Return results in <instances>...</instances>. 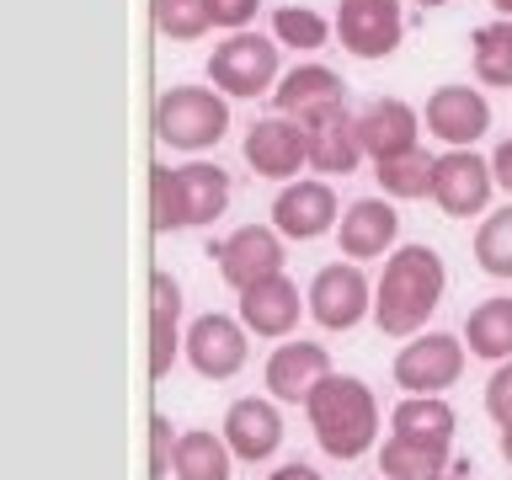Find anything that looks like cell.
<instances>
[{
    "label": "cell",
    "mask_w": 512,
    "mask_h": 480,
    "mask_svg": "<svg viewBox=\"0 0 512 480\" xmlns=\"http://www.w3.org/2000/svg\"><path fill=\"white\" fill-rule=\"evenodd\" d=\"M278 38H262V32L240 27V32H224L214 43V54H208V86L224 91L230 102H251V96H262L278 86Z\"/></svg>",
    "instance_id": "277c9868"
},
{
    "label": "cell",
    "mask_w": 512,
    "mask_h": 480,
    "mask_svg": "<svg viewBox=\"0 0 512 480\" xmlns=\"http://www.w3.org/2000/svg\"><path fill=\"white\" fill-rule=\"evenodd\" d=\"M176 192H182V219L187 230H203V224H214L224 208H230V171H219L214 160H187V166H176Z\"/></svg>",
    "instance_id": "7402d4cb"
},
{
    "label": "cell",
    "mask_w": 512,
    "mask_h": 480,
    "mask_svg": "<svg viewBox=\"0 0 512 480\" xmlns=\"http://www.w3.org/2000/svg\"><path fill=\"white\" fill-rule=\"evenodd\" d=\"M299 315H310V304L299 299V283L288 272L240 288V326L262 342H288L299 331Z\"/></svg>",
    "instance_id": "9a60e30c"
},
{
    "label": "cell",
    "mask_w": 512,
    "mask_h": 480,
    "mask_svg": "<svg viewBox=\"0 0 512 480\" xmlns=\"http://www.w3.org/2000/svg\"><path fill=\"white\" fill-rule=\"evenodd\" d=\"M422 128L443 150H475V139H486L491 128V102L480 86H438L422 107Z\"/></svg>",
    "instance_id": "9c48e42d"
},
{
    "label": "cell",
    "mask_w": 512,
    "mask_h": 480,
    "mask_svg": "<svg viewBox=\"0 0 512 480\" xmlns=\"http://www.w3.org/2000/svg\"><path fill=\"white\" fill-rule=\"evenodd\" d=\"M400 240V214L395 203L384 198H358L342 208V224H336V246H342L347 262H374V256H390Z\"/></svg>",
    "instance_id": "d6986e66"
},
{
    "label": "cell",
    "mask_w": 512,
    "mask_h": 480,
    "mask_svg": "<svg viewBox=\"0 0 512 480\" xmlns=\"http://www.w3.org/2000/svg\"><path fill=\"white\" fill-rule=\"evenodd\" d=\"M379 480H384V475H379Z\"/></svg>",
    "instance_id": "b9f144b4"
},
{
    "label": "cell",
    "mask_w": 512,
    "mask_h": 480,
    "mask_svg": "<svg viewBox=\"0 0 512 480\" xmlns=\"http://www.w3.org/2000/svg\"><path fill=\"white\" fill-rule=\"evenodd\" d=\"M438 480H470V475H454V470H443V475H438Z\"/></svg>",
    "instance_id": "60d3db41"
},
{
    "label": "cell",
    "mask_w": 512,
    "mask_h": 480,
    "mask_svg": "<svg viewBox=\"0 0 512 480\" xmlns=\"http://www.w3.org/2000/svg\"><path fill=\"white\" fill-rule=\"evenodd\" d=\"M336 374L331 368V352L320 342H278L262 363V379H267V395L278 406H304L320 384Z\"/></svg>",
    "instance_id": "5bb4252c"
},
{
    "label": "cell",
    "mask_w": 512,
    "mask_h": 480,
    "mask_svg": "<svg viewBox=\"0 0 512 480\" xmlns=\"http://www.w3.org/2000/svg\"><path fill=\"white\" fill-rule=\"evenodd\" d=\"M358 139L374 166L395 155H411V150H422V112L411 102H400V96H374L358 112Z\"/></svg>",
    "instance_id": "ac0fdd59"
},
{
    "label": "cell",
    "mask_w": 512,
    "mask_h": 480,
    "mask_svg": "<svg viewBox=\"0 0 512 480\" xmlns=\"http://www.w3.org/2000/svg\"><path fill=\"white\" fill-rule=\"evenodd\" d=\"M491 176H496V187L512 198V139H502V144L491 150Z\"/></svg>",
    "instance_id": "d590c367"
},
{
    "label": "cell",
    "mask_w": 512,
    "mask_h": 480,
    "mask_svg": "<svg viewBox=\"0 0 512 480\" xmlns=\"http://www.w3.org/2000/svg\"><path fill=\"white\" fill-rule=\"evenodd\" d=\"M464 347H470V358H486V363L512 358V299L507 294L480 299L475 310L464 315Z\"/></svg>",
    "instance_id": "cb8c5ba5"
},
{
    "label": "cell",
    "mask_w": 512,
    "mask_h": 480,
    "mask_svg": "<svg viewBox=\"0 0 512 480\" xmlns=\"http://www.w3.org/2000/svg\"><path fill=\"white\" fill-rule=\"evenodd\" d=\"M304 304L320 331H352L374 315V278L363 272V262H326L304 288Z\"/></svg>",
    "instance_id": "8992f818"
},
{
    "label": "cell",
    "mask_w": 512,
    "mask_h": 480,
    "mask_svg": "<svg viewBox=\"0 0 512 480\" xmlns=\"http://www.w3.org/2000/svg\"><path fill=\"white\" fill-rule=\"evenodd\" d=\"M219 432H224V443H230V454L240 464H267L283 448L278 400H272V395H240V400H230Z\"/></svg>",
    "instance_id": "e0dca14e"
},
{
    "label": "cell",
    "mask_w": 512,
    "mask_h": 480,
    "mask_svg": "<svg viewBox=\"0 0 512 480\" xmlns=\"http://www.w3.org/2000/svg\"><path fill=\"white\" fill-rule=\"evenodd\" d=\"M491 187H496V176H491L486 155H475V150H443L438 155V171H432V203H438L448 219L486 214Z\"/></svg>",
    "instance_id": "4fadbf2b"
},
{
    "label": "cell",
    "mask_w": 512,
    "mask_h": 480,
    "mask_svg": "<svg viewBox=\"0 0 512 480\" xmlns=\"http://www.w3.org/2000/svg\"><path fill=\"white\" fill-rule=\"evenodd\" d=\"M491 6H496V16H512V0H491Z\"/></svg>",
    "instance_id": "f35d334b"
},
{
    "label": "cell",
    "mask_w": 512,
    "mask_h": 480,
    "mask_svg": "<svg viewBox=\"0 0 512 480\" xmlns=\"http://www.w3.org/2000/svg\"><path fill=\"white\" fill-rule=\"evenodd\" d=\"M406 32L400 0H336V38L352 59H390Z\"/></svg>",
    "instance_id": "8fae6325"
},
{
    "label": "cell",
    "mask_w": 512,
    "mask_h": 480,
    "mask_svg": "<svg viewBox=\"0 0 512 480\" xmlns=\"http://www.w3.org/2000/svg\"><path fill=\"white\" fill-rule=\"evenodd\" d=\"M475 267L486 278H512V203L491 208L475 230Z\"/></svg>",
    "instance_id": "f546056e"
},
{
    "label": "cell",
    "mask_w": 512,
    "mask_h": 480,
    "mask_svg": "<svg viewBox=\"0 0 512 480\" xmlns=\"http://www.w3.org/2000/svg\"><path fill=\"white\" fill-rule=\"evenodd\" d=\"M486 416L496 427H512V358L496 363L486 379Z\"/></svg>",
    "instance_id": "836d02e7"
},
{
    "label": "cell",
    "mask_w": 512,
    "mask_h": 480,
    "mask_svg": "<svg viewBox=\"0 0 512 480\" xmlns=\"http://www.w3.org/2000/svg\"><path fill=\"white\" fill-rule=\"evenodd\" d=\"M214 262H219V278L240 294V288H251L262 278H278L288 251H283L278 224H240V230H230L214 246Z\"/></svg>",
    "instance_id": "30bf717a"
},
{
    "label": "cell",
    "mask_w": 512,
    "mask_h": 480,
    "mask_svg": "<svg viewBox=\"0 0 512 480\" xmlns=\"http://www.w3.org/2000/svg\"><path fill=\"white\" fill-rule=\"evenodd\" d=\"M272 224H278L283 240H320L342 224V203H336V187L326 176H294V182L278 187L272 198Z\"/></svg>",
    "instance_id": "ba28073f"
},
{
    "label": "cell",
    "mask_w": 512,
    "mask_h": 480,
    "mask_svg": "<svg viewBox=\"0 0 512 480\" xmlns=\"http://www.w3.org/2000/svg\"><path fill=\"white\" fill-rule=\"evenodd\" d=\"M416 6H427V11H438V6H448V0H416Z\"/></svg>",
    "instance_id": "ab89813d"
},
{
    "label": "cell",
    "mask_w": 512,
    "mask_h": 480,
    "mask_svg": "<svg viewBox=\"0 0 512 480\" xmlns=\"http://www.w3.org/2000/svg\"><path fill=\"white\" fill-rule=\"evenodd\" d=\"M459 416L443 395H400L390 411V432L400 438H427V443H454Z\"/></svg>",
    "instance_id": "484cf974"
},
{
    "label": "cell",
    "mask_w": 512,
    "mask_h": 480,
    "mask_svg": "<svg viewBox=\"0 0 512 480\" xmlns=\"http://www.w3.org/2000/svg\"><path fill=\"white\" fill-rule=\"evenodd\" d=\"M182 283L166 267L150 272V379L160 384L182 358Z\"/></svg>",
    "instance_id": "ffe728a7"
},
{
    "label": "cell",
    "mask_w": 512,
    "mask_h": 480,
    "mask_svg": "<svg viewBox=\"0 0 512 480\" xmlns=\"http://www.w3.org/2000/svg\"><path fill=\"white\" fill-rule=\"evenodd\" d=\"M464 358H470L464 336L416 331V336H406V347L395 352L390 374H395V384H400L406 395H443V390H454V384H459Z\"/></svg>",
    "instance_id": "5b68a950"
},
{
    "label": "cell",
    "mask_w": 512,
    "mask_h": 480,
    "mask_svg": "<svg viewBox=\"0 0 512 480\" xmlns=\"http://www.w3.org/2000/svg\"><path fill=\"white\" fill-rule=\"evenodd\" d=\"M443 288H448V267L443 256L411 240V246H395L384 256V272L374 278V326L384 336H416L427 331V315L443 304Z\"/></svg>",
    "instance_id": "6da1fadb"
},
{
    "label": "cell",
    "mask_w": 512,
    "mask_h": 480,
    "mask_svg": "<svg viewBox=\"0 0 512 480\" xmlns=\"http://www.w3.org/2000/svg\"><path fill=\"white\" fill-rule=\"evenodd\" d=\"M150 128L166 150L203 155L230 134V96L214 91V86H171V91L155 96Z\"/></svg>",
    "instance_id": "3957f363"
},
{
    "label": "cell",
    "mask_w": 512,
    "mask_h": 480,
    "mask_svg": "<svg viewBox=\"0 0 512 480\" xmlns=\"http://www.w3.org/2000/svg\"><path fill=\"white\" fill-rule=\"evenodd\" d=\"M150 16H155V32L171 43H192L214 27L208 0H150Z\"/></svg>",
    "instance_id": "4dcf8cb0"
},
{
    "label": "cell",
    "mask_w": 512,
    "mask_h": 480,
    "mask_svg": "<svg viewBox=\"0 0 512 480\" xmlns=\"http://www.w3.org/2000/svg\"><path fill=\"white\" fill-rule=\"evenodd\" d=\"M496 448H502V459L512 464V427H502V443H496Z\"/></svg>",
    "instance_id": "74e56055"
},
{
    "label": "cell",
    "mask_w": 512,
    "mask_h": 480,
    "mask_svg": "<svg viewBox=\"0 0 512 480\" xmlns=\"http://www.w3.org/2000/svg\"><path fill=\"white\" fill-rule=\"evenodd\" d=\"M246 326H240V315H219V310H208V315H198L187 326V336H182V358L192 363V374L198 379H235L240 368H246V358H251V342H246Z\"/></svg>",
    "instance_id": "52a82bcc"
},
{
    "label": "cell",
    "mask_w": 512,
    "mask_h": 480,
    "mask_svg": "<svg viewBox=\"0 0 512 480\" xmlns=\"http://www.w3.org/2000/svg\"><path fill=\"white\" fill-rule=\"evenodd\" d=\"M176 438L182 432L171 427V416H150V480H166L171 475V464H176Z\"/></svg>",
    "instance_id": "d6a6232c"
},
{
    "label": "cell",
    "mask_w": 512,
    "mask_h": 480,
    "mask_svg": "<svg viewBox=\"0 0 512 480\" xmlns=\"http://www.w3.org/2000/svg\"><path fill=\"white\" fill-rule=\"evenodd\" d=\"M176 480H230L235 475V454L224 443V432H208V427H187L176 438V464H171Z\"/></svg>",
    "instance_id": "603a6c76"
},
{
    "label": "cell",
    "mask_w": 512,
    "mask_h": 480,
    "mask_svg": "<svg viewBox=\"0 0 512 480\" xmlns=\"http://www.w3.org/2000/svg\"><path fill=\"white\" fill-rule=\"evenodd\" d=\"M379 470H384V480H438L448 470V443L390 432V438L379 443Z\"/></svg>",
    "instance_id": "d4e9b609"
},
{
    "label": "cell",
    "mask_w": 512,
    "mask_h": 480,
    "mask_svg": "<svg viewBox=\"0 0 512 480\" xmlns=\"http://www.w3.org/2000/svg\"><path fill=\"white\" fill-rule=\"evenodd\" d=\"M150 230H155V235L187 230V219H182V192H176V166H150Z\"/></svg>",
    "instance_id": "1f68e13d"
},
{
    "label": "cell",
    "mask_w": 512,
    "mask_h": 480,
    "mask_svg": "<svg viewBox=\"0 0 512 480\" xmlns=\"http://www.w3.org/2000/svg\"><path fill=\"white\" fill-rule=\"evenodd\" d=\"M470 70L480 86L512 91V16H496L470 32Z\"/></svg>",
    "instance_id": "4316f807"
},
{
    "label": "cell",
    "mask_w": 512,
    "mask_h": 480,
    "mask_svg": "<svg viewBox=\"0 0 512 480\" xmlns=\"http://www.w3.org/2000/svg\"><path fill=\"white\" fill-rule=\"evenodd\" d=\"M240 155H246V166L256 176H267V182H294V176L310 166V150H304V123L299 118H283V112H272V118H256L246 128V139H240Z\"/></svg>",
    "instance_id": "7c38bea8"
},
{
    "label": "cell",
    "mask_w": 512,
    "mask_h": 480,
    "mask_svg": "<svg viewBox=\"0 0 512 480\" xmlns=\"http://www.w3.org/2000/svg\"><path fill=\"white\" fill-rule=\"evenodd\" d=\"M331 27L315 6H278L272 11V38H278L283 48H294V54H315V48L331 43Z\"/></svg>",
    "instance_id": "f1b7e54d"
},
{
    "label": "cell",
    "mask_w": 512,
    "mask_h": 480,
    "mask_svg": "<svg viewBox=\"0 0 512 480\" xmlns=\"http://www.w3.org/2000/svg\"><path fill=\"white\" fill-rule=\"evenodd\" d=\"M432 171H438V155L427 150H411V155H395V160H379L374 166V182L390 203H411V198H432Z\"/></svg>",
    "instance_id": "83f0119b"
},
{
    "label": "cell",
    "mask_w": 512,
    "mask_h": 480,
    "mask_svg": "<svg viewBox=\"0 0 512 480\" xmlns=\"http://www.w3.org/2000/svg\"><path fill=\"white\" fill-rule=\"evenodd\" d=\"M304 150H310V171H320L331 182V176H352L363 166V139H358V112L342 107H326L315 112V118H304Z\"/></svg>",
    "instance_id": "2e32d148"
},
{
    "label": "cell",
    "mask_w": 512,
    "mask_h": 480,
    "mask_svg": "<svg viewBox=\"0 0 512 480\" xmlns=\"http://www.w3.org/2000/svg\"><path fill=\"white\" fill-rule=\"evenodd\" d=\"M267 480H326V475H320V470H310V464H278V470H272Z\"/></svg>",
    "instance_id": "8d00e7d4"
},
{
    "label": "cell",
    "mask_w": 512,
    "mask_h": 480,
    "mask_svg": "<svg viewBox=\"0 0 512 480\" xmlns=\"http://www.w3.org/2000/svg\"><path fill=\"white\" fill-rule=\"evenodd\" d=\"M272 107L283 112V118H315V112L326 107H342V75L326 70V64H294V70L278 75V86H272Z\"/></svg>",
    "instance_id": "44dd1931"
},
{
    "label": "cell",
    "mask_w": 512,
    "mask_h": 480,
    "mask_svg": "<svg viewBox=\"0 0 512 480\" xmlns=\"http://www.w3.org/2000/svg\"><path fill=\"white\" fill-rule=\"evenodd\" d=\"M304 416H310L315 443L342 464L363 459L368 448L379 443V400L363 379H352V374H331L310 400H304Z\"/></svg>",
    "instance_id": "7a4b0ae2"
},
{
    "label": "cell",
    "mask_w": 512,
    "mask_h": 480,
    "mask_svg": "<svg viewBox=\"0 0 512 480\" xmlns=\"http://www.w3.org/2000/svg\"><path fill=\"white\" fill-rule=\"evenodd\" d=\"M208 11H214V27L240 32V27H251V22H256L262 0H208Z\"/></svg>",
    "instance_id": "e575fe53"
}]
</instances>
